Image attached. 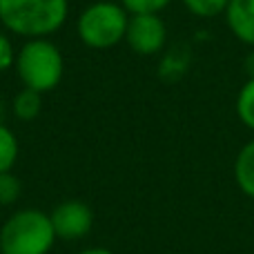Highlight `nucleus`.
<instances>
[{
    "label": "nucleus",
    "mask_w": 254,
    "mask_h": 254,
    "mask_svg": "<svg viewBox=\"0 0 254 254\" xmlns=\"http://www.w3.org/2000/svg\"><path fill=\"white\" fill-rule=\"evenodd\" d=\"M67 18V0H0V22L22 38H47Z\"/></svg>",
    "instance_id": "1"
},
{
    "label": "nucleus",
    "mask_w": 254,
    "mask_h": 254,
    "mask_svg": "<svg viewBox=\"0 0 254 254\" xmlns=\"http://www.w3.org/2000/svg\"><path fill=\"white\" fill-rule=\"evenodd\" d=\"M54 243L52 216L40 210H18L0 228V254H49Z\"/></svg>",
    "instance_id": "2"
},
{
    "label": "nucleus",
    "mask_w": 254,
    "mask_h": 254,
    "mask_svg": "<svg viewBox=\"0 0 254 254\" xmlns=\"http://www.w3.org/2000/svg\"><path fill=\"white\" fill-rule=\"evenodd\" d=\"M16 71L27 89L45 94L56 89L63 80L65 61L61 49L52 40L31 38L16 54Z\"/></svg>",
    "instance_id": "3"
},
{
    "label": "nucleus",
    "mask_w": 254,
    "mask_h": 254,
    "mask_svg": "<svg viewBox=\"0 0 254 254\" xmlns=\"http://www.w3.org/2000/svg\"><path fill=\"white\" fill-rule=\"evenodd\" d=\"M129 13L121 2L101 0L94 2L78 16L76 31L78 38L92 49H110L125 40Z\"/></svg>",
    "instance_id": "4"
},
{
    "label": "nucleus",
    "mask_w": 254,
    "mask_h": 254,
    "mask_svg": "<svg viewBox=\"0 0 254 254\" xmlns=\"http://www.w3.org/2000/svg\"><path fill=\"white\" fill-rule=\"evenodd\" d=\"M125 43L138 56H154L167 43V27L158 13H134L127 20Z\"/></svg>",
    "instance_id": "5"
},
{
    "label": "nucleus",
    "mask_w": 254,
    "mask_h": 254,
    "mask_svg": "<svg viewBox=\"0 0 254 254\" xmlns=\"http://www.w3.org/2000/svg\"><path fill=\"white\" fill-rule=\"evenodd\" d=\"M49 216H52L56 239H63V241H78L85 234H89L94 225V214L89 205L76 198L58 203Z\"/></svg>",
    "instance_id": "6"
},
{
    "label": "nucleus",
    "mask_w": 254,
    "mask_h": 254,
    "mask_svg": "<svg viewBox=\"0 0 254 254\" xmlns=\"http://www.w3.org/2000/svg\"><path fill=\"white\" fill-rule=\"evenodd\" d=\"M223 16L234 38L254 47V0H230Z\"/></svg>",
    "instance_id": "7"
},
{
    "label": "nucleus",
    "mask_w": 254,
    "mask_h": 254,
    "mask_svg": "<svg viewBox=\"0 0 254 254\" xmlns=\"http://www.w3.org/2000/svg\"><path fill=\"white\" fill-rule=\"evenodd\" d=\"M234 181L246 196L254 198V138L248 140L234 158Z\"/></svg>",
    "instance_id": "8"
},
{
    "label": "nucleus",
    "mask_w": 254,
    "mask_h": 254,
    "mask_svg": "<svg viewBox=\"0 0 254 254\" xmlns=\"http://www.w3.org/2000/svg\"><path fill=\"white\" fill-rule=\"evenodd\" d=\"M43 110V94L34 92V89H20L13 98V114L20 121H34Z\"/></svg>",
    "instance_id": "9"
},
{
    "label": "nucleus",
    "mask_w": 254,
    "mask_h": 254,
    "mask_svg": "<svg viewBox=\"0 0 254 254\" xmlns=\"http://www.w3.org/2000/svg\"><path fill=\"white\" fill-rule=\"evenodd\" d=\"M237 116L248 129L254 131V78H248L237 94Z\"/></svg>",
    "instance_id": "10"
},
{
    "label": "nucleus",
    "mask_w": 254,
    "mask_h": 254,
    "mask_svg": "<svg viewBox=\"0 0 254 254\" xmlns=\"http://www.w3.org/2000/svg\"><path fill=\"white\" fill-rule=\"evenodd\" d=\"M18 158V140L7 125L0 123V174L11 172Z\"/></svg>",
    "instance_id": "11"
},
{
    "label": "nucleus",
    "mask_w": 254,
    "mask_h": 254,
    "mask_svg": "<svg viewBox=\"0 0 254 254\" xmlns=\"http://www.w3.org/2000/svg\"><path fill=\"white\" fill-rule=\"evenodd\" d=\"M230 0H183L185 9L196 18H214L225 13Z\"/></svg>",
    "instance_id": "12"
},
{
    "label": "nucleus",
    "mask_w": 254,
    "mask_h": 254,
    "mask_svg": "<svg viewBox=\"0 0 254 254\" xmlns=\"http://www.w3.org/2000/svg\"><path fill=\"white\" fill-rule=\"evenodd\" d=\"M172 0H121L129 16L134 13H161Z\"/></svg>",
    "instance_id": "13"
},
{
    "label": "nucleus",
    "mask_w": 254,
    "mask_h": 254,
    "mask_svg": "<svg viewBox=\"0 0 254 254\" xmlns=\"http://www.w3.org/2000/svg\"><path fill=\"white\" fill-rule=\"evenodd\" d=\"M18 196H20V181L11 172L0 174V205H11Z\"/></svg>",
    "instance_id": "14"
},
{
    "label": "nucleus",
    "mask_w": 254,
    "mask_h": 254,
    "mask_svg": "<svg viewBox=\"0 0 254 254\" xmlns=\"http://www.w3.org/2000/svg\"><path fill=\"white\" fill-rule=\"evenodd\" d=\"M16 65V52H13L11 38L7 34H0V74Z\"/></svg>",
    "instance_id": "15"
},
{
    "label": "nucleus",
    "mask_w": 254,
    "mask_h": 254,
    "mask_svg": "<svg viewBox=\"0 0 254 254\" xmlns=\"http://www.w3.org/2000/svg\"><path fill=\"white\" fill-rule=\"evenodd\" d=\"M246 71H248V78H254V52L246 56Z\"/></svg>",
    "instance_id": "16"
},
{
    "label": "nucleus",
    "mask_w": 254,
    "mask_h": 254,
    "mask_svg": "<svg viewBox=\"0 0 254 254\" xmlns=\"http://www.w3.org/2000/svg\"><path fill=\"white\" fill-rule=\"evenodd\" d=\"M78 254H114V252L107 250V248H87V250H83Z\"/></svg>",
    "instance_id": "17"
},
{
    "label": "nucleus",
    "mask_w": 254,
    "mask_h": 254,
    "mask_svg": "<svg viewBox=\"0 0 254 254\" xmlns=\"http://www.w3.org/2000/svg\"><path fill=\"white\" fill-rule=\"evenodd\" d=\"M2 112H4V107H2V101H0V121H2Z\"/></svg>",
    "instance_id": "18"
}]
</instances>
